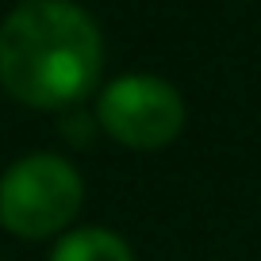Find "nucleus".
Masks as SVG:
<instances>
[{"label": "nucleus", "mask_w": 261, "mask_h": 261, "mask_svg": "<svg viewBox=\"0 0 261 261\" xmlns=\"http://www.w3.org/2000/svg\"><path fill=\"white\" fill-rule=\"evenodd\" d=\"M50 261H135V250L108 227H73L58 234Z\"/></svg>", "instance_id": "obj_4"}, {"label": "nucleus", "mask_w": 261, "mask_h": 261, "mask_svg": "<svg viewBox=\"0 0 261 261\" xmlns=\"http://www.w3.org/2000/svg\"><path fill=\"white\" fill-rule=\"evenodd\" d=\"M85 204V180L62 154H23L0 177V227L27 242L58 238L69 230Z\"/></svg>", "instance_id": "obj_2"}, {"label": "nucleus", "mask_w": 261, "mask_h": 261, "mask_svg": "<svg viewBox=\"0 0 261 261\" xmlns=\"http://www.w3.org/2000/svg\"><path fill=\"white\" fill-rule=\"evenodd\" d=\"M188 119L177 85L154 73H123L96 96V123L112 142L127 150H165L180 139Z\"/></svg>", "instance_id": "obj_3"}, {"label": "nucleus", "mask_w": 261, "mask_h": 261, "mask_svg": "<svg viewBox=\"0 0 261 261\" xmlns=\"http://www.w3.org/2000/svg\"><path fill=\"white\" fill-rule=\"evenodd\" d=\"M104 73L100 23L77 0H19L0 19V89L16 104L65 112Z\"/></svg>", "instance_id": "obj_1"}]
</instances>
